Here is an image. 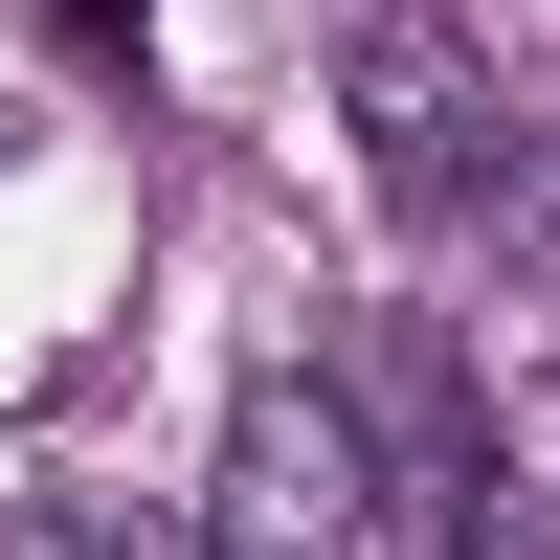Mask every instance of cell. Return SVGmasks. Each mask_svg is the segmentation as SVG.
Returning <instances> with one entry per match:
<instances>
[{
	"instance_id": "obj_1",
	"label": "cell",
	"mask_w": 560,
	"mask_h": 560,
	"mask_svg": "<svg viewBox=\"0 0 560 560\" xmlns=\"http://www.w3.org/2000/svg\"><path fill=\"white\" fill-rule=\"evenodd\" d=\"M337 135H359V179H382L404 224H493L516 202V90H493L448 23H404V0L337 45Z\"/></svg>"
},
{
	"instance_id": "obj_2",
	"label": "cell",
	"mask_w": 560,
	"mask_h": 560,
	"mask_svg": "<svg viewBox=\"0 0 560 560\" xmlns=\"http://www.w3.org/2000/svg\"><path fill=\"white\" fill-rule=\"evenodd\" d=\"M382 427L359 382H247L224 404V493H202V560H382Z\"/></svg>"
},
{
	"instance_id": "obj_3",
	"label": "cell",
	"mask_w": 560,
	"mask_h": 560,
	"mask_svg": "<svg viewBox=\"0 0 560 560\" xmlns=\"http://www.w3.org/2000/svg\"><path fill=\"white\" fill-rule=\"evenodd\" d=\"M359 427H382V493L427 516V560H538V493H516V448H493L471 359H448L427 314H382V359H359Z\"/></svg>"
}]
</instances>
